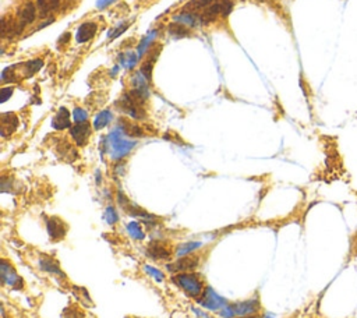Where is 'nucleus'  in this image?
Returning a JSON list of instances; mask_svg holds the SVG:
<instances>
[{
  "label": "nucleus",
  "instance_id": "nucleus-1",
  "mask_svg": "<svg viewBox=\"0 0 357 318\" xmlns=\"http://www.w3.org/2000/svg\"><path fill=\"white\" fill-rule=\"evenodd\" d=\"M172 281H173L177 286H180V288L183 289L186 293L190 294L191 297H199V296H201V294L204 293L203 281L200 279V276L197 273H176V275H173Z\"/></svg>",
  "mask_w": 357,
  "mask_h": 318
},
{
  "label": "nucleus",
  "instance_id": "nucleus-2",
  "mask_svg": "<svg viewBox=\"0 0 357 318\" xmlns=\"http://www.w3.org/2000/svg\"><path fill=\"white\" fill-rule=\"evenodd\" d=\"M0 276H2V282L6 285H9L13 289H21L24 286V281L15 273L10 264L7 261H2L0 265Z\"/></svg>",
  "mask_w": 357,
  "mask_h": 318
},
{
  "label": "nucleus",
  "instance_id": "nucleus-3",
  "mask_svg": "<svg viewBox=\"0 0 357 318\" xmlns=\"http://www.w3.org/2000/svg\"><path fill=\"white\" fill-rule=\"evenodd\" d=\"M199 257L197 255H184L182 259H179L176 263L168 264L166 268L172 273L179 272H190L199 267Z\"/></svg>",
  "mask_w": 357,
  "mask_h": 318
},
{
  "label": "nucleus",
  "instance_id": "nucleus-4",
  "mask_svg": "<svg viewBox=\"0 0 357 318\" xmlns=\"http://www.w3.org/2000/svg\"><path fill=\"white\" fill-rule=\"evenodd\" d=\"M46 229H48V234L50 236V239L55 242L62 240L67 233V225L57 216L46 218Z\"/></svg>",
  "mask_w": 357,
  "mask_h": 318
},
{
  "label": "nucleus",
  "instance_id": "nucleus-5",
  "mask_svg": "<svg viewBox=\"0 0 357 318\" xmlns=\"http://www.w3.org/2000/svg\"><path fill=\"white\" fill-rule=\"evenodd\" d=\"M70 134L74 140V143L78 147H84L87 143H88L89 137H91V126H89L88 122H84V123H75V126H73L70 129Z\"/></svg>",
  "mask_w": 357,
  "mask_h": 318
},
{
  "label": "nucleus",
  "instance_id": "nucleus-6",
  "mask_svg": "<svg viewBox=\"0 0 357 318\" xmlns=\"http://www.w3.org/2000/svg\"><path fill=\"white\" fill-rule=\"evenodd\" d=\"M147 254L154 260H168L172 255L170 249H169L168 246L162 243V242H158V240H154V242H151L148 244Z\"/></svg>",
  "mask_w": 357,
  "mask_h": 318
},
{
  "label": "nucleus",
  "instance_id": "nucleus-7",
  "mask_svg": "<svg viewBox=\"0 0 357 318\" xmlns=\"http://www.w3.org/2000/svg\"><path fill=\"white\" fill-rule=\"evenodd\" d=\"M200 303L203 304L204 307L212 308V310H216V308H221L225 306V299H222L221 296L213 292L212 289L208 288L203 294H201V299H200Z\"/></svg>",
  "mask_w": 357,
  "mask_h": 318
},
{
  "label": "nucleus",
  "instance_id": "nucleus-8",
  "mask_svg": "<svg viewBox=\"0 0 357 318\" xmlns=\"http://www.w3.org/2000/svg\"><path fill=\"white\" fill-rule=\"evenodd\" d=\"M17 127H18V117L14 113L2 114V135L3 137L13 134Z\"/></svg>",
  "mask_w": 357,
  "mask_h": 318
},
{
  "label": "nucleus",
  "instance_id": "nucleus-9",
  "mask_svg": "<svg viewBox=\"0 0 357 318\" xmlns=\"http://www.w3.org/2000/svg\"><path fill=\"white\" fill-rule=\"evenodd\" d=\"M260 308V303L258 300H247V302H242V303H236L233 306H230V310L232 313L240 314V315H248V314H253Z\"/></svg>",
  "mask_w": 357,
  "mask_h": 318
},
{
  "label": "nucleus",
  "instance_id": "nucleus-10",
  "mask_svg": "<svg viewBox=\"0 0 357 318\" xmlns=\"http://www.w3.org/2000/svg\"><path fill=\"white\" fill-rule=\"evenodd\" d=\"M96 30H98V27H96V24L92 23V21H88V23L81 24L80 25L78 31H77V42H78V44H84L87 41L92 39Z\"/></svg>",
  "mask_w": 357,
  "mask_h": 318
},
{
  "label": "nucleus",
  "instance_id": "nucleus-11",
  "mask_svg": "<svg viewBox=\"0 0 357 318\" xmlns=\"http://www.w3.org/2000/svg\"><path fill=\"white\" fill-rule=\"evenodd\" d=\"M52 126L53 129L56 130H65L67 127H70V112L66 108H60L57 110V113L55 114L53 117V122H52Z\"/></svg>",
  "mask_w": 357,
  "mask_h": 318
},
{
  "label": "nucleus",
  "instance_id": "nucleus-12",
  "mask_svg": "<svg viewBox=\"0 0 357 318\" xmlns=\"http://www.w3.org/2000/svg\"><path fill=\"white\" fill-rule=\"evenodd\" d=\"M39 267L42 271H45V272L48 273H52V275H59V276H63V271L60 269L59 264H57V261L53 259H50V257H42V259L39 260Z\"/></svg>",
  "mask_w": 357,
  "mask_h": 318
},
{
  "label": "nucleus",
  "instance_id": "nucleus-13",
  "mask_svg": "<svg viewBox=\"0 0 357 318\" xmlns=\"http://www.w3.org/2000/svg\"><path fill=\"white\" fill-rule=\"evenodd\" d=\"M35 17H36V7L32 2H28L20 11V24L24 27L31 24L35 21Z\"/></svg>",
  "mask_w": 357,
  "mask_h": 318
},
{
  "label": "nucleus",
  "instance_id": "nucleus-14",
  "mask_svg": "<svg viewBox=\"0 0 357 318\" xmlns=\"http://www.w3.org/2000/svg\"><path fill=\"white\" fill-rule=\"evenodd\" d=\"M201 246H203L201 242H187V243H183L179 246L176 254L180 255V257H184V255H187V254H191L194 250H197L199 247H201Z\"/></svg>",
  "mask_w": 357,
  "mask_h": 318
},
{
  "label": "nucleus",
  "instance_id": "nucleus-15",
  "mask_svg": "<svg viewBox=\"0 0 357 318\" xmlns=\"http://www.w3.org/2000/svg\"><path fill=\"white\" fill-rule=\"evenodd\" d=\"M110 120H112V112H109V110H102V112L95 117V122H94L95 130L104 129L105 126L109 125Z\"/></svg>",
  "mask_w": 357,
  "mask_h": 318
},
{
  "label": "nucleus",
  "instance_id": "nucleus-16",
  "mask_svg": "<svg viewBox=\"0 0 357 318\" xmlns=\"http://www.w3.org/2000/svg\"><path fill=\"white\" fill-rule=\"evenodd\" d=\"M36 3H38V7L42 11V14H48L50 11L57 9L59 0H36Z\"/></svg>",
  "mask_w": 357,
  "mask_h": 318
},
{
  "label": "nucleus",
  "instance_id": "nucleus-17",
  "mask_svg": "<svg viewBox=\"0 0 357 318\" xmlns=\"http://www.w3.org/2000/svg\"><path fill=\"white\" fill-rule=\"evenodd\" d=\"M169 34L172 35V36H174V38H183V36H187V35H189V30H187L184 25L174 23V24L169 25Z\"/></svg>",
  "mask_w": 357,
  "mask_h": 318
},
{
  "label": "nucleus",
  "instance_id": "nucleus-18",
  "mask_svg": "<svg viewBox=\"0 0 357 318\" xmlns=\"http://www.w3.org/2000/svg\"><path fill=\"white\" fill-rule=\"evenodd\" d=\"M127 230H129L130 236L134 240H143L145 237V232L137 222H131V224L127 225Z\"/></svg>",
  "mask_w": 357,
  "mask_h": 318
},
{
  "label": "nucleus",
  "instance_id": "nucleus-19",
  "mask_svg": "<svg viewBox=\"0 0 357 318\" xmlns=\"http://www.w3.org/2000/svg\"><path fill=\"white\" fill-rule=\"evenodd\" d=\"M144 271L148 275H151L152 278H155L158 282H162L164 281V278H165V275L159 269H156V268H154V267H149V265H145L144 267Z\"/></svg>",
  "mask_w": 357,
  "mask_h": 318
},
{
  "label": "nucleus",
  "instance_id": "nucleus-20",
  "mask_svg": "<svg viewBox=\"0 0 357 318\" xmlns=\"http://www.w3.org/2000/svg\"><path fill=\"white\" fill-rule=\"evenodd\" d=\"M105 218H106V221L109 222L110 225H114L117 221H119V216H117V214H116V211H114L112 207H109V208L106 209V214H105Z\"/></svg>",
  "mask_w": 357,
  "mask_h": 318
},
{
  "label": "nucleus",
  "instance_id": "nucleus-21",
  "mask_svg": "<svg viewBox=\"0 0 357 318\" xmlns=\"http://www.w3.org/2000/svg\"><path fill=\"white\" fill-rule=\"evenodd\" d=\"M74 120L75 123H84V122H87V112L77 108L74 110Z\"/></svg>",
  "mask_w": 357,
  "mask_h": 318
},
{
  "label": "nucleus",
  "instance_id": "nucleus-22",
  "mask_svg": "<svg viewBox=\"0 0 357 318\" xmlns=\"http://www.w3.org/2000/svg\"><path fill=\"white\" fill-rule=\"evenodd\" d=\"M11 95H13V88H11V87H5V88H2V96H0V100H2V102H6V101L10 98Z\"/></svg>",
  "mask_w": 357,
  "mask_h": 318
},
{
  "label": "nucleus",
  "instance_id": "nucleus-23",
  "mask_svg": "<svg viewBox=\"0 0 357 318\" xmlns=\"http://www.w3.org/2000/svg\"><path fill=\"white\" fill-rule=\"evenodd\" d=\"M65 313H67V318H77V317H84L81 311H78L77 308H69L66 310Z\"/></svg>",
  "mask_w": 357,
  "mask_h": 318
},
{
  "label": "nucleus",
  "instance_id": "nucleus-24",
  "mask_svg": "<svg viewBox=\"0 0 357 318\" xmlns=\"http://www.w3.org/2000/svg\"><path fill=\"white\" fill-rule=\"evenodd\" d=\"M126 30H127V25H124V27H120L119 30L116 31V34H113V35H112V36H113V38H116L117 35L122 34V31H126Z\"/></svg>",
  "mask_w": 357,
  "mask_h": 318
},
{
  "label": "nucleus",
  "instance_id": "nucleus-25",
  "mask_svg": "<svg viewBox=\"0 0 357 318\" xmlns=\"http://www.w3.org/2000/svg\"><path fill=\"white\" fill-rule=\"evenodd\" d=\"M239 318H261V317H258V315H243V317H239Z\"/></svg>",
  "mask_w": 357,
  "mask_h": 318
}]
</instances>
